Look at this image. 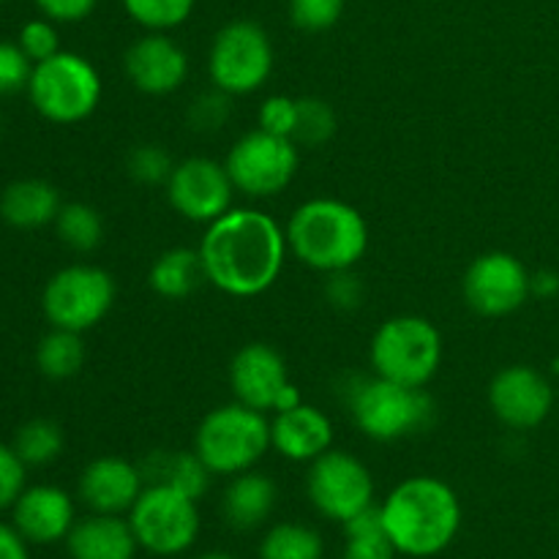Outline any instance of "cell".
<instances>
[{
	"instance_id": "7a4b0ae2",
	"label": "cell",
	"mask_w": 559,
	"mask_h": 559,
	"mask_svg": "<svg viewBox=\"0 0 559 559\" xmlns=\"http://www.w3.org/2000/svg\"><path fill=\"white\" fill-rule=\"evenodd\" d=\"M393 549L404 557L431 559L451 549L462 530V500L451 484L435 475L402 480L380 506Z\"/></svg>"
},
{
	"instance_id": "30bf717a",
	"label": "cell",
	"mask_w": 559,
	"mask_h": 559,
	"mask_svg": "<svg viewBox=\"0 0 559 559\" xmlns=\"http://www.w3.org/2000/svg\"><path fill=\"white\" fill-rule=\"evenodd\" d=\"M115 298L118 287L104 267L76 262L60 267L44 284L41 311L52 328L85 333L104 322V317L112 311Z\"/></svg>"
},
{
	"instance_id": "d6986e66",
	"label": "cell",
	"mask_w": 559,
	"mask_h": 559,
	"mask_svg": "<svg viewBox=\"0 0 559 559\" xmlns=\"http://www.w3.org/2000/svg\"><path fill=\"white\" fill-rule=\"evenodd\" d=\"M14 527L27 544L49 546L69 538L71 527L76 524V508L69 491L60 486L38 484L27 486L20 500L11 508Z\"/></svg>"
},
{
	"instance_id": "74e56055",
	"label": "cell",
	"mask_w": 559,
	"mask_h": 559,
	"mask_svg": "<svg viewBox=\"0 0 559 559\" xmlns=\"http://www.w3.org/2000/svg\"><path fill=\"white\" fill-rule=\"evenodd\" d=\"M27 489V464L22 462L14 445H0V513L14 508L22 491Z\"/></svg>"
},
{
	"instance_id": "8fae6325",
	"label": "cell",
	"mask_w": 559,
	"mask_h": 559,
	"mask_svg": "<svg viewBox=\"0 0 559 559\" xmlns=\"http://www.w3.org/2000/svg\"><path fill=\"white\" fill-rule=\"evenodd\" d=\"M235 191L251 200H267L287 189L300 167V147L289 136L271 134L257 126L246 131L224 158Z\"/></svg>"
},
{
	"instance_id": "ffe728a7",
	"label": "cell",
	"mask_w": 559,
	"mask_h": 559,
	"mask_svg": "<svg viewBox=\"0 0 559 559\" xmlns=\"http://www.w3.org/2000/svg\"><path fill=\"white\" fill-rule=\"evenodd\" d=\"M271 448L295 464H311L333 448V420L314 404L273 413Z\"/></svg>"
},
{
	"instance_id": "d590c367",
	"label": "cell",
	"mask_w": 559,
	"mask_h": 559,
	"mask_svg": "<svg viewBox=\"0 0 559 559\" xmlns=\"http://www.w3.org/2000/svg\"><path fill=\"white\" fill-rule=\"evenodd\" d=\"M22 52L33 60V63H41V60L52 58L60 52V36L58 27L52 20L41 16V20H31L22 25L20 36H16Z\"/></svg>"
},
{
	"instance_id": "1f68e13d",
	"label": "cell",
	"mask_w": 559,
	"mask_h": 559,
	"mask_svg": "<svg viewBox=\"0 0 559 559\" xmlns=\"http://www.w3.org/2000/svg\"><path fill=\"white\" fill-rule=\"evenodd\" d=\"M126 14L151 33H169L189 22L197 0H120Z\"/></svg>"
},
{
	"instance_id": "2e32d148",
	"label": "cell",
	"mask_w": 559,
	"mask_h": 559,
	"mask_svg": "<svg viewBox=\"0 0 559 559\" xmlns=\"http://www.w3.org/2000/svg\"><path fill=\"white\" fill-rule=\"evenodd\" d=\"M287 364L282 353L265 342H249L233 355L229 364V388L235 402L260 413H276L278 399L289 385Z\"/></svg>"
},
{
	"instance_id": "4fadbf2b",
	"label": "cell",
	"mask_w": 559,
	"mask_h": 559,
	"mask_svg": "<svg viewBox=\"0 0 559 559\" xmlns=\"http://www.w3.org/2000/svg\"><path fill=\"white\" fill-rule=\"evenodd\" d=\"M462 293L480 317H508L533 295V273L511 251H486L464 271Z\"/></svg>"
},
{
	"instance_id": "bcb514c9",
	"label": "cell",
	"mask_w": 559,
	"mask_h": 559,
	"mask_svg": "<svg viewBox=\"0 0 559 559\" xmlns=\"http://www.w3.org/2000/svg\"><path fill=\"white\" fill-rule=\"evenodd\" d=\"M0 5H3V0H0Z\"/></svg>"
},
{
	"instance_id": "83f0119b",
	"label": "cell",
	"mask_w": 559,
	"mask_h": 559,
	"mask_svg": "<svg viewBox=\"0 0 559 559\" xmlns=\"http://www.w3.org/2000/svg\"><path fill=\"white\" fill-rule=\"evenodd\" d=\"M260 559H325V540L309 524L278 522L262 535Z\"/></svg>"
},
{
	"instance_id": "6da1fadb",
	"label": "cell",
	"mask_w": 559,
	"mask_h": 559,
	"mask_svg": "<svg viewBox=\"0 0 559 559\" xmlns=\"http://www.w3.org/2000/svg\"><path fill=\"white\" fill-rule=\"evenodd\" d=\"M205 282L229 298L265 295L282 278L289 246L282 224L257 207H229L200 240Z\"/></svg>"
},
{
	"instance_id": "7bdbcfd3",
	"label": "cell",
	"mask_w": 559,
	"mask_h": 559,
	"mask_svg": "<svg viewBox=\"0 0 559 559\" xmlns=\"http://www.w3.org/2000/svg\"><path fill=\"white\" fill-rule=\"evenodd\" d=\"M557 293H559V276L555 271L533 273V295L551 298V295H557Z\"/></svg>"
},
{
	"instance_id": "ab89813d",
	"label": "cell",
	"mask_w": 559,
	"mask_h": 559,
	"mask_svg": "<svg viewBox=\"0 0 559 559\" xmlns=\"http://www.w3.org/2000/svg\"><path fill=\"white\" fill-rule=\"evenodd\" d=\"M364 282L358 278V273L353 271H338V273H328L325 282V298L333 309L342 311H355L360 304H364Z\"/></svg>"
},
{
	"instance_id": "f1b7e54d",
	"label": "cell",
	"mask_w": 559,
	"mask_h": 559,
	"mask_svg": "<svg viewBox=\"0 0 559 559\" xmlns=\"http://www.w3.org/2000/svg\"><path fill=\"white\" fill-rule=\"evenodd\" d=\"M55 233L60 243L69 246L76 254H91L104 240L102 213L87 202H66L55 218Z\"/></svg>"
},
{
	"instance_id": "d6a6232c",
	"label": "cell",
	"mask_w": 559,
	"mask_h": 559,
	"mask_svg": "<svg viewBox=\"0 0 559 559\" xmlns=\"http://www.w3.org/2000/svg\"><path fill=\"white\" fill-rule=\"evenodd\" d=\"M175 158L169 156V151L164 145H136L134 151L126 158V169H129L131 178L142 186H167L169 175L175 169Z\"/></svg>"
},
{
	"instance_id": "f546056e",
	"label": "cell",
	"mask_w": 559,
	"mask_h": 559,
	"mask_svg": "<svg viewBox=\"0 0 559 559\" xmlns=\"http://www.w3.org/2000/svg\"><path fill=\"white\" fill-rule=\"evenodd\" d=\"M63 429L49 418H33L16 429L14 451L27 467H47L63 453Z\"/></svg>"
},
{
	"instance_id": "d4e9b609",
	"label": "cell",
	"mask_w": 559,
	"mask_h": 559,
	"mask_svg": "<svg viewBox=\"0 0 559 559\" xmlns=\"http://www.w3.org/2000/svg\"><path fill=\"white\" fill-rule=\"evenodd\" d=\"M202 282H205V267H202L200 249L189 246L162 251L147 271V284L164 300L189 298Z\"/></svg>"
},
{
	"instance_id": "603a6c76",
	"label": "cell",
	"mask_w": 559,
	"mask_h": 559,
	"mask_svg": "<svg viewBox=\"0 0 559 559\" xmlns=\"http://www.w3.org/2000/svg\"><path fill=\"white\" fill-rule=\"evenodd\" d=\"M60 207V191L41 178L14 180L0 194V218L14 229H38L55 224Z\"/></svg>"
},
{
	"instance_id": "5b68a950",
	"label": "cell",
	"mask_w": 559,
	"mask_h": 559,
	"mask_svg": "<svg viewBox=\"0 0 559 559\" xmlns=\"http://www.w3.org/2000/svg\"><path fill=\"white\" fill-rule=\"evenodd\" d=\"M271 451V420L260 409L233 402L211 409L194 431V453L213 475L249 473Z\"/></svg>"
},
{
	"instance_id": "484cf974",
	"label": "cell",
	"mask_w": 559,
	"mask_h": 559,
	"mask_svg": "<svg viewBox=\"0 0 559 559\" xmlns=\"http://www.w3.org/2000/svg\"><path fill=\"white\" fill-rule=\"evenodd\" d=\"M344 527V555L342 559H396L391 538L382 524L380 506H371L353 516Z\"/></svg>"
},
{
	"instance_id": "ba28073f",
	"label": "cell",
	"mask_w": 559,
	"mask_h": 559,
	"mask_svg": "<svg viewBox=\"0 0 559 559\" xmlns=\"http://www.w3.org/2000/svg\"><path fill=\"white\" fill-rule=\"evenodd\" d=\"M129 524L140 549L153 557H180L200 538V508L173 486L147 484L129 511Z\"/></svg>"
},
{
	"instance_id": "60d3db41",
	"label": "cell",
	"mask_w": 559,
	"mask_h": 559,
	"mask_svg": "<svg viewBox=\"0 0 559 559\" xmlns=\"http://www.w3.org/2000/svg\"><path fill=\"white\" fill-rule=\"evenodd\" d=\"M98 0H36V9L41 11L47 20L63 22V25H71V22H82L96 11Z\"/></svg>"
},
{
	"instance_id": "4316f807",
	"label": "cell",
	"mask_w": 559,
	"mask_h": 559,
	"mask_svg": "<svg viewBox=\"0 0 559 559\" xmlns=\"http://www.w3.org/2000/svg\"><path fill=\"white\" fill-rule=\"evenodd\" d=\"M36 366L47 380H71L85 366L82 333L52 328L36 347Z\"/></svg>"
},
{
	"instance_id": "f35d334b",
	"label": "cell",
	"mask_w": 559,
	"mask_h": 559,
	"mask_svg": "<svg viewBox=\"0 0 559 559\" xmlns=\"http://www.w3.org/2000/svg\"><path fill=\"white\" fill-rule=\"evenodd\" d=\"M295 118H298V98L293 96H267L260 104V115H257L262 131L289 136V140H293Z\"/></svg>"
},
{
	"instance_id": "ac0fdd59",
	"label": "cell",
	"mask_w": 559,
	"mask_h": 559,
	"mask_svg": "<svg viewBox=\"0 0 559 559\" xmlns=\"http://www.w3.org/2000/svg\"><path fill=\"white\" fill-rule=\"evenodd\" d=\"M145 489L140 464L120 456H98L82 469L76 497L91 513L129 516Z\"/></svg>"
},
{
	"instance_id": "f6af8a7d",
	"label": "cell",
	"mask_w": 559,
	"mask_h": 559,
	"mask_svg": "<svg viewBox=\"0 0 559 559\" xmlns=\"http://www.w3.org/2000/svg\"><path fill=\"white\" fill-rule=\"evenodd\" d=\"M426 3H437V0H426Z\"/></svg>"
},
{
	"instance_id": "8d00e7d4",
	"label": "cell",
	"mask_w": 559,
	"mask_h": 559,
	"mask_svg": "<svg viewBox=\"0 0 559 559\" xmlns=\"http://www.w3.org/2000/svg\"><path fill=\"white\" fill-rule=\"evenodd\" d=\"M33 74V60L20 49V44L0 41V98L27 91Z\"/></svg>"
},
{
	"instance_id": "7c38bea8",
	"label": "cell",
	"mask_w": 559,
	"mask_h": 559,
	"mask_svg": "<svg viewBox=\"0 0 559 559\" xmlns=\"http://www.w3.org/2000/svg\"><path fill=\"white\" fill-rule=\"evenodd\" d=\"M306 491L320 516L344 524L360 511L374 506V478L358 456L347 451L322 453L309 464Z\"/></svg>"
},
{
	"instance_id": "8992f818",
	"label": "cell",
	"mask_w": 559,
	"mask_h": 559,
	"mask_svg": "<svg viewBox=\"0 0 559 559\" xmlns=\"http://www.w3.org/2000/svg\"><path fill=\"white\" fill-rule=\"evenodd\" d=\"M369 364L382 380L407 388H426L440 371L442 333L426 317H391L371 336Z\"/></svg>"
},
{
	"instance_id": "44dd1931",
	"label": "cell",
	"mask_w": 559,
	"mask_h": 559,
	"mask_svg": "<svg viewBox=\"0 0 559 559\" xmlns=\"http://www.w3.org/2000/svg\"><path fill=\"white\" fill-rule=\"evenodd\" d=\"M66 549L71 559H134L140 544L126 516L87 513L71 527Z\"/></svg>"
},
{
	"instance_id": "9c48e42d",
	"label": "cell",
	"mask_w": 559,
	"mask_h": 559,
	"mask_svg": "<svg viewBox=\"0 0 559 559\" xmlns=\"http://www.w3.org/2000/svg\"><path fill=\"white\" fill-rule=\"evenodd\" d=\"M273 74V41L260 22L233 20L213 36L207 76L229 96L257 93Z\"/></svg>"
},
{
	"instance_id": "e575fe53",
	"label": "cell",
	"mask_w": 559,
	"mask_h": 559,
	"mask_svg": "<svg viewBox=\"0 0 559 559\" xmlns=\"http://www.w3.org/2000/svg\"><path fill=\"white\" fill-rule=\"evenodd\" d=\"M229 93L218 91V87H213V91L207 93H200L197 96V102L191 104L189 109V123L194 131H202V134H213V131L224 129V123L229 120V112H233V107H229Z\"/></svg>"
},
{
	"instance_id": "4dcf8cb0",
	"label": "cell",
	"mask_w": 559,
	"mask_h": 559,
	"mask_svg": "<svg viewBox=\"0 0 559 559\" xmlns=\"http://www.w3.org/2000/svg\"><path fill=\"white\" fill-rule=\"evenodd\" d=\"M336 112L331 104L320 96H300L298 98V118H295L293 142L304 147H322L336 134Z\"/></svg>"
},
{
	"instance_id": "cb8c5ba5",
	"label": "cell",
	"mask_w": 559,
	"mask_h": 559,
	"mask_svg": "<svg viewBox=\"0 0 559 559\" xmlns=\"http://www.w3.org/2000/svg\"><path fill=\"white\" fill-rule=\"evenodd\" d=\"M142 478L147 484L173 486V489L183 491L186 497L200 502L211 489L213 473L205 467L200 456L191 451H153L145 462L140 464Z\"/></svg>"
},
{
	"instance_id": "52a82bcc",
	"label": "cell",
	"mask_w": 559,
	"mask_h": 559,
	"mask_svg": "<svg viewBox=\"0 0 559 559\" xmlns=\"http://www.w3.org/2000/svg\"><path fill=\"white\" fill-rule=\"evenodd\" d=\"M104 82L85 55L60 49L52 58L33 63L27 96L44 120L74 126L91 118L102 104Z\"/></svg>"
},
{
	"instance_id": "ee69618b",
	"label": "cell",
	"mask_w": 559,
	"mask_h": 559,
	"mask_svg": "<svg viewBox=\"0 0 559 559\" xmlns=\"http://www.w3.org/2000/svg\"><path fill=\"white\" fill-rule=\"evenodd\" d=\"M197 559H238V557L227 555V551H205V555H200Z\"/></svg>"
},
{
	"instance_id": "b9f144b4",
	"label": "cell",
	"mask_w": 559,
	"mask_h": 559,
	"mask_svg": "<svg viewBox=\"0 0 559 559\" xmlns=\"http://www.w3.org/2000/svg\"><path fill=\"white\" fill-rule=\"evenodd\" d=\"M0 559H31L27 540L16 533L14 524H0Z\"/></svg>"
},
{
	"instance_id": "836d02e7",
	"label": "cell",
	"mask_w": 559,
	"mask_h": 559,
	"mask_svg": "<svg viewBox=\"0 0 559 559\" xmlns=\"http://www.w3.org/2000/svg\"><path fill=\"white\" fill-rule=\"evenodd\" d=\"M347 0H289V20L304 33H325L342 20Z\"/></svg>"
},
{
	"instance_id": "5bb4252c",
	"label": "cell",
	"mask_w": 559,
	"mask_h": 559,
	"mask_svg": "<svg viewBox=\"0 0 559 559\" xmlns=\"http://www.w3.org/2000/svg\"><path fill=\"white\" fill-rule=\"evenodd\" d=\"M164 191L173 211L194 224L216 222L235 207V183L227 167L207 156H191L175 164Z\"/></svg>"
},
{
	"instance_id": "e0dca14e",
	"label": "cell",
	"mask_w": 559,
	"mask_h": 559,
	"mask_svg": "<svg viewBox=\"0 0 559 559\" xmlns=\"http://www.w3.org/2000/svg\"><path fill=\"white\" fill-rule=\"evenodd\" d=\"M123 69L131 85L145 96H169L189 80V55L167 33L147 31L126 49Z\"/></svg>"
},
{
	"instance_id": "9a60e30c",
	"label": "cell",
	"mask_w": 559,
	"mask_h": 559,
	"mask_svg": "<svg viewBox=\"0 0 559 559\" xmlns=\"http://www.w3.org/2000/svg\"><path fill=\"white\" fill-rule=\"evenodd\" d=\"M489 407L508 429L533 431L555 409V388L533 366H506L489 382Z\"/></svg>"
},
{
	"instance_id": "277c9868",
	"label": "cell",
	"mask_w": 559,
	"mask_h": 559,
	"mask_svg": "<svg viewBox=\"0 0 559 559\" xmlns=\"http://www.w3.org/2000/svg\"><path fill=\"white\" fill-rule=\"evenodd\" d=\"M355 426L374 442H396L420 435L435 420V399L426 388H407L382 377H355L347 391Z\"/></svg>"
},
{
	"instance_id": "7dc6e473",
	"label": "cell",
	"mask_w": 559,
	"mask_h": 559,
	"mask_svg": "<svg viewBox=\"0 0 559 559\" xmlns=\"http://www.w3.org/2000/svg\"><path fill=\"white\" fill-rule=\"evenodd\" d=\"M0 123H3V120H0Z\"/></svg>"
},
{
	"instance_id": "3957f363",
	"label": "cell",
	"mask_w": 559,
	"mask_h": 559,
	"mask_svg": "<svg viewBox=\"0 0 559 559\" xmlns=\"http://www.w3.org/2000/svg\"><path fill=\"white\" fill-rule=\"evenodd\" d=\"M287 246L295 260L317 273L353 271L369 251V222L349 202L336 197H314L289 216Z\"/></svg>"
},
{
	"instance_id": "7402d4cb",
	"label": "cell",
	"mask_w": 559,
	"mask_h": 559,
	"mask_svg": "<svg viewBox=\"0 0 559 559\" xmlns=\"http://www.w3.org/2000/svg\"><path fill=\"white\" fill-rule=\"evenodd\" d=\"M276 502L278 489L271 475L257 473V469L233 475L222 497L224 522L238 533H251L271 519Z\"/></svg>"
}]
</instances>
